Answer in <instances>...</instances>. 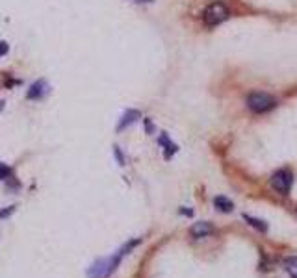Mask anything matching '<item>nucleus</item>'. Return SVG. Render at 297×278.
Here are the masks:
<instances>
[{"label": "nucleus", "mask_w": 297, "mask_h": 278, "mask_svg": "<svg viewBox=\"0 0 297 278\" xmlns=\"http://www.w3.org/2000/svg\"><path fill=\"white\" fill-rule=\"evenodd\" d=\"M10 174H12V167L0 161V180H6V178H10Z\"/></svg>", "instance_id": "f8f14e48"}, {"label": "nucleus", "mask_w": 297, "mask_h": 278, "mask_svg": "<svg viewBox=\"0 0 297 278\" xmlns=\"http://www.w3.org/2000/svg\"><path fill=\"white\" fill-rule=\"evenodd\" d=\"M134 2H147L148 4V2H155V0H134Z\"/></svg>", "instance_id": "f3484780"}, {"label": "nucleus", "mask_w": 297, "mask_h": 278, "mask_svg": "<svg viewBox=\"0 0 297 278\" xmlns=\"http://www.w3.org/2000/svg\"><path fill=\"white\" fill-rule=\"evenodd\" d=\"M247 108L253 113H266L275 108V99L266 93H251L247 97Z\"/></svg>", "instance_id": "20e7f679"}, {"label": "nucleus", "mask_w": 297, "mask_h": 278, "mask_svg": "<svg viewBox=\"0 0 297 278\" xmlns=\"http://www.w3.org/2000/svg\"><path fill=\"white\" fill-rule=\"evenodd\" d=\"M229 19V8L223 2H214L202 12V21L206 26H217Z\"/></svg>", "instance_id": "f03ea898"}, {"label": "nucleus", "mask_w": 297, "mask_h": 278, "mask_svg": "<svg viewBox=\"0 0 297 278\" xmlns=\"http://www.w3.org/2000/svg\"><path fill=\"white\" fill-rule=\"evenodd\" d=\"M8 52H10V45H8L6 41H0V58L6 56Z\"/></svg>", "instance_id": "2eb2a0df"}, {"label": "nucleus", "mask_w": 297, "mask_h": 278, "mask_svg": "<svg viewBox=\"0 0 297 278\" xmlns=\"http://www.w3.org/2000/svg\"><path fill=\"white\" fill-rule=\"evenodd\" d=\"M15 204H13V206H8V208H4V210H0V219H4V217H10V215H12L13 212H15Z\"/></svg>", "instance_id": "ddd939ff"}, {"label": "nucleus", "mask_w": 297, "mask_h": 278, "mask_svg": "<svg viewBox=\"0 0 297 278\" xmlns=\"http://www.w3.org/2000/svg\"><path fill=\"white\" fill-rule=\"evenodd\" d=\"M158 143H160L162 147H164V150H166V158H167V160H169L173 154L178 150V147L171 141V139H169V136H167L166 132H164V134H160V137H158Z\"/></svg>", "instance_id": "6e6552de"}, {"label": "nucleus", "mask_w": 297, "mask_h": 278, "mask_svg": "<svg viewBox=\"0 0 297 278\" xmlns=\"http://www.w3.org/2000/svg\"><path fill=\"white\" fill-rule=\"evenodd\" d=\"M180 213H182V215H188V217H191V215H193V212H191V210H184V208L180 210Z\"/></svg>", "instance_id": "dca6fc26"}, {"label": "nucleus", "mask_w": 297, "mask_h": 278, "mask_svg": "<svg viewBox=\"0 0 297 278\" xmlns=\"http://www.w3.org/2000/svg\"><path fill=\"white\" fill-rule=\"evenodd\" d=\"M284 269L290 278H297V256H290L284 260Z\"/></svg>", "instance_id": "9b49d317"}, {"label": "nucleus", "mask_w": 297, "mask_h": 278, "mask_svg": "<svg viewBox=\"0 0 297 278\" xmlns=\"http://www.w3.org/2000/svg\"><path fill=\"white\" fill-rule=\"evenodd\" d=\"M113 154H115V158H117L119 165H125V158H123V154H121V150H119V147H117V145H115V147H113Z\"/></svg>", "instance_id": "4468645a"}, {"label": "nucleus", "mask_w": 297, "mask_h": 278, "mask_svg": "<svg viewBox=\"0 0 297 278\" xmlns=\"http://www.w3.org/2000/svg\"><path fill=\"white\" fill-rule=\"evenodd\" d=\"M48 91H50V85L47 83V80H37L26 91V99L28 101H41L48 95Z\"/></svg>", "instance_id": "39448f33"}, {"label": "nucleus", "mask_w": 297, "mask_h": 278, "mask_svg": "<svg viewBox=\"0 0 297 278\" xmlns=\"http://www.w3.org/2000/svg\"><path fill=\"white\" fill-rule=\"evenodd\" d=\"M214 206L223 213H231L232 210H234V202H232L231 199H227V197L219 195L214 199Z\"/></svg>", "instance_id": "1a4fd4ad"}, {"label": "nucleus", "mask_w": 297, "mask_h": 278, "mask_svg": "<svg viewBox=\"0 0 297 278\" xmlns=\"http://www.w3.org/2000/svg\"><path fill=\"white\" fill-rule=\"evenodd\" d=\"M212 232H214V226L210 225V223H206V221H199V223H195V225L190 228L191 237H195V239H201V237L210 236Z\"/></svg>", "instance_id": "423d86ee"}, {"label": "nucleus", "mask_w": 297, "mask_h": 278, "mask_svg": "<svg viewBox=\"0 0 297 278\" xmlns=\"http://www.w3.org/2000/svg\"><path fill=\"white\" fill-rule=\"evenodd\" d=\"M137 243H139V239H132V241L125 243V245H123V247H121L113 256L97 260L95 263L88 269V276L89 278H108L115 269H117V265L121 263V260H123V256H125L126 252H130Z\"/></svg>", "instance_id": "f257e3e1"}, {"label": "nucleus", "mask_w": 297, "mask_h": 278, "mask_svg": "<svg viewBox=\"0 0 297 278\" xmlns=\"http://www.w3.org/2000/svg\"><path fill=\"white\" fill-rule=\"evenodd\" d=\"M141 117V113L137 112V110H126L125 113H123V117H121V121H119L117 125V132H123L126 128V126L134 125L137 119Z\"/></svg>", "instance_id": "0eeeda50"}, {"label": "nucleus", "mask_w": 297, "mask_h": 278, "mask_svg": "<svg viewBox=\"0 0 297 278\" xmlns=\"http://www.w3.org/2000/svg\"><path fill=\"white\" fill-rule=\"evenodd\" d=\"M4 104H6V102H4V101H0V112L4 110Z\"/></svg>", "instance_id": "a211bd4d"}, {"label": "nucleus", "mask_w": 297, "mask_h": 278, "mask_svg": "<svg viewBox=\"0 0 297 278\" xmlns=\"http://www.w3.org/2000/svg\"><path fill=\"white\" fill-rule=\"evenodd\" d=\"M244 219L247 221V225L253 226V228H256L258 232H267V223H264L262 219H256V217H251V215H247V213H244Z\"/></svg>", "instance_id": "9d476101"}, {"label": "nucleus", "mask_w": 297, "mask_h": 278, "mask_svg": "<svg viewBox=\"0 0 297 278\" xmlns=\"http://www.w3.org/2000/svg\"><path fill=\"white\" fill-rule=\"evenodd\" d=\"M269 183L279 195H290L291 186H293V174L290 169H280L269 178Z\"/></svg>", "instance_id": "7ed1b4c3"}]
</instances>
